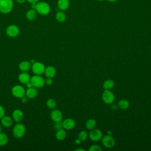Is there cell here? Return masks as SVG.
Wrapping results in <instances>:
<instances>
[{
  "label": "cell",
  "mask_w": 151,
  "mask_h": 151,
  "mask_svg": "<svg viewBox=\"0 0 151 151\" xmlns=\"http://www.w3.org/2000/svg\"><path fill=\"white\" fill-rule=\"evenodd\" d=\"M34 9L38 14L42 15H46L49 14L50 11V7L47 2H37L35 4Z\"/></svg>",
  "instance_id": "obj_1"
},
{
  "label": "cell",
  "mask_w": 151,
  "mask_h": 151,
  "mask_svg": "<svg viewBox=\"0 0 151 151\" xmlns=\"http://www.w3.org/2000/svg\"><path fill=\"white\" fill-rule=\"evenodd\" d=\"M12 0H0V12L2 14L9 13L13 8Z\"/></svg>",
  "instance_id": "obj_2"
},
{
  "label": "cell",
  "mask_w": 151,
  "mask_h": 151,
  "mask_svg": "<svg viewBox=\"0 0 151 151\" xmlns=\"http://www.w3.org/2000/svg\"><path fill=\"white\" fill-rule=\"evenodd\" d=\"M12 133L15 137L21 138L25 133V127L21 123L16 124L12 129Z\"/></svg>",
  "instance_id": "obj_3"
},
{
  "label": "cell",
  "mask_w": 151,
  "mask_h": 151,
  "mask_svg": "<svg viewBox=\"0 0 151 151\" xmlns=\"http://www.w3.org/2000/svg\"><path fill=\"white\" fill-rule=\"evenodd\" d=\"M30 81L32 86L35 88H41L45 83L44 78L40 75H35L32 76L30 79Z\"/></svg>",
  "instance_id": "obj_4"
},
{
  "label": "cell",
  "mask_w": 151,
  "mask_h": 151,
  "mask_svg": "<svg viewBox=\"0 0 151 151\" xmlns=\"http://www.w3.org/2000/svg\"><path fill=\"white\" fill-rule=\"evenodd\" d=\"M101 98L104 103L110 104H112L114 100V95L110 90H104L101 94Z\"/></svg>",
  "instance_id": "obj_5"
},
{
  "label": "cell",
  "mask_w": 151,
  "mask_h": 151,
  "mask_svg": "<svg viewBox=\"0 0 151 151\" xmlns=\"http://www.w3.org/2000/svg\"><path fill=\"white\" fill-rule=\"evenodd\" d=\"M32 71L35 75L41 76L44 73L45 65L40 62H35L31 66Z\"/></svg>",
  "instance_id": "obj_6"
},
{
  "label": "cell",
  "mask_w": 151,
  "mask_h": 151,
  "mask_svg": "<svg viewBox=\"0 0 151 151\" xmlns=\"http://www.w3.org/2000/svg\"><path fill=\"white\" fill-rule=\"evenodd\" d=\"M101 140L103 146L107 148H111L115 145L114 139L109 134L103 136Z\"/></svg>",
  "instance_id": "obj_7"
},
{
  "label": "cell",
  "mask_w": 151,
  "mask_h": 151,
  "mask_svg": "<svg viewBox=\"0 0 151 151\" xmlns=\"http://www.w3.org/2000/svg\"><path fill=\"white\" fill-rule=\"evenodd\" d=\"M12 94L17 98H21L25 94V90L24 87L20 85H16L12 88Z\"/></svg>",
  "instance_id": "obj_8"
},
{
  "label": "cell",
  "mask_w": 151,
  "mask_h": 151,
  "mask_svg": "<svg viewBox=\"0 0 151 151\" xmlns=\"http://www.w3.org/2000/svg\"><path fill=\"white\" fill-rule=\"evenodd\" d=\"M103 137V134L101 132L99 129H93L91 130L90 132L89 133V137L90 139L94 142L99 141Z\"/></svg>",
  "instance_id": "obj_9"
},
{
  "label": "cell",
  "mask_w": 151,
  "mask_h": 151,
  "mask_svg": "<svg viewBox=\"0 0 151 151\" xmlns=\"http://www.w3.org/2000/svg\"><path fill=\"white\" fill-rule=\"evenodd\" d=\"M19 33V28L15 25H9L6 29V34L10 37H15Z\"/></svg>",
  "instance_id": "obj_10"
},
{
  "label": "cell",
  "mask_w": 151,
  "mask_h": 151,
  "mask_svg": "<svg viewBox=\"0 0 151 151\" xmlns=\"http://www.w3.org/2000/svg\"><path fill=\"white\" fill-rule=\"evenodd\" d=\"M51 119L54 122H59L61 121L63 119V114L61 111L57 109H53L50 114Z\"/></svg>",
  "instance_id": "obj_11"
},
{
  "label": "cell",
  "mask_w": 151,
  "mask_h": 151,
  "mask_svg": "<svg viewBox=\"0 0 151 151\" xmlns=\"http://www.w3.org/2000/svg\"><path fill=\"white\" fill-rule=\"evenodd\" d=\"M76 126L75 121L71 118H67L64 120L63 122V126L64 129L71 130L73 129Z\"/></svg>",
  "instance_id": "obj_12"
},
{
  "label": "cell",
  "mask_w": 151,
  "mask_h": 151,
  "mask_svg": "<svg viewBox=\"0 0 151 151\" xmlns=\"http://www.w3.org/2000/svg\"><path fill=\"white\" fill-rule=\"evenodd\" d=\"M12 118L16 122H20L24 118V113L19 109H15L12 112Z\"/></svg>",
  "instance_id": "obj_13"
},
{
  "label": "cell",
  "mask_w": 151,
  "mask_h": 151,
  "mask_svg": "<svg viewBox=\"0 0 151 151\" xmlns=\"http://www.w3.org/2000/svg\"><path fill=\"white\" fill-rule=\"evenodd\" d=\"M25 94L28 99H34L38 95V90L37 88L34 87H31L28 88V89L25 91Z\"/></svg>",
  "instance_id": "obj_14"
},
{
  "label": "cell",
  "mask_w": 151,
  "mask_h": 151,
  "mask_svg": "<svg viewBox=\"0 0 151 151\" xmlns=\"http://www.w3.org/2000/svg\"><path fill=\"white\" fill-rule=\"evenodd\" d=\"M30 79L31 77L29 74L27 72L22 71L18 76V80L22 84H27L30 81Z\"/></svg>",
  "instance_id": "obj_15"
},
{
  "label": "cell",
  "mask_w": 151,
  "mask_h": 151,
  "mask_svg": "<svg viewBox=\"0 0 151 151\" xmlns=\"http://www.w3.org/2000/svg\"><path fill=\"white\" fill-rule=\"evenodd\" d=\"M44 74L47 77L53 78L56 74V70L52 66H48L45 68Z\"/></svg>",
  "instance_id": "obj_16"
},
{
  "label": "cell",
  "mask_w": 151,
  "mask_h": 151,
  "mask_svg": "<svg viewBox=\"0 0 151 151\" xmlns=\"http://www.w3.org/2000/svg\"><path fill=\"white\" fill-rule=\"evenodd\" d=\"M57 6L61 11H65L68 8L70 1L69 0H58Z\"/></svg>",
  "instance_id": "obj_17"
},
{
  "label": "cell",
  "mask_w": 151,
  "mask_h": 151,
  "mask_svg": "<svg viewBox=\"0 0 151 151\" xmlns=\"http://www.w3.org/2000/svg\"><path fill=\"white\" fill-rule=\"evenodd\" d=\"M31 68V65L29 62L28 61H21L19 64V68L21 71L27 72Z\"/></svg>",
  "instance_id": "obj_18"
},
{
  "label": "cell",
  "mask_w": 151,
  "mask_h": 151,
  "mask_svg": "<svg viewBox=\"0 0 151 151\" xmlns=\"http://www.w3.org/2000/svg\"><path fill=\"white\" fill-rule=\"evenodd\" d=\"M66 132L65 131L64 128H62L61 129L57 130V132L55 133V137L58 140H63L65 139L66 137Z\"/></svg>",
  "instance_id": "obj_19"
},
{
  "label": "cell",
  "mask_w": 151,
  "mask_h": 151,
  "mask_svg": "<svg viewBox=\"0 0 151 151\" xmlns=\"http://www.w3.org/2000/svg\"><path fill=\"white\" fill-rule=\"evenodd\" d=\"M2 124L6 127H9L12 124V119L9 116H4L1 118Z\"/></svg>",
  "instance_id": "obj_20"
},
{
  "label": "cell",
  "mask_w": 151,
  "mask_h": 151,
  "mask_svg": "<svg viewBox=\"0 0 151 151\" xmlns=\"http://www.w3.org/2000/svg\"><path fill=\"white\" fill-rule=\"evenodd\" d=\"M114 86V82L113 80L107 79L105 80L103 84V87L104 90H111Z\"/></svg>",
  "instance_id": "obj_21"
},
{
  "label": "cell",
  "mask_w": 151,
  "mask_h": 151,
  "mask_svg": "<svg viewBox=\"0 0 151 151\" xmlns=\"http://www.w3.org/2000/svg\"><path fill=\"white\" fill-rule=\"evenodd\" d=\"M117 105L119 108H120L122 110H126L130 106L129 101L126 99H122L119 101Z\"/></svg>",
  "instance_id": "obj_22"
},
{
  "label": "cell",
  "mask_w": 151,
  "mask_h": 151,
  "mask_svg": "<svg viewBox=\"0 0 151 151\" xmlns=\"http://www.w3.org/2000/svg\"><path fill=\"white\" fill-rule=\"evenodd\" d=\"M97 122L95 119H90L87 120L86 122V127L88 130H92L94 129L96 126Z\"/></svg>",
  "instance_id": "obj_23"
},
{
  "label": "cell",
  "mask_w": 151,
  "mask_h": 151,
  "mask_svg": "<svg viewBox=\"0 0 151 151\" xmlns=\"http://www.w3.org/2000/svg\"><path fill=\"white\" fill-rule=\"evenodd\" d=\"M36 17H37V11L34 9H29L26 13V17L29 21L34 20Z\"/></svg>",
  "instance_id": "obj_24"
},
{
  "label": "cell",
  "mask_w": 151,
  "mask_h": 151,
  "mask_svg": "<svg viewBox=\"0 0 151 151\" xmlns=\"http://www.w3.org/2000/svg\"><path fill=\"white\" fill-rule=\"evenodd\" d=\"M55 18L56 19L60 22H63L65 21L66 19V15L65 14L63 11H60L57 12L55 15Z\"/></svg>",
  "instance_id": "obj_25"
},
{
  "label": "cell",
  "mask_w": 151,
  "mask_h": 151,
  "mask_svg": "<svg viewBox=\"0 0 151 151\" xmlns=\"http://www.w3.org/2000/svg\"><path fill=\"white\" fill-rule=\"evenodd\" d=\"M8 142V136L2 132H0V146H5Z\"/></svg>",
  "instance_id": "obj_26"
},
{
  "label": "cell",
  "mask_w": 151,
  "mask_h": 151,
  "mask_svg": "<svg viewBox=\"0 0 151 151\" xmlns=\"http://www.w3.org/2000/svg\"><path fill=\"white\" fill-rule=\"evenodd\" d=\"M46 104L47 106V107L50 109H54L56 106H57V103H56V101L53 99H49L47 102H46Z\"/></svg>",
  "instance_id": "obj_27"
},
{
  "label": "cell",
  "mask_w": 151,
  "mask_h": 151,
  "mask_svg": "<svg viewBox=\"0 0 151 151\" xmlns=\"http://www.w3.org/2000/svg\"><path fill=\"white\" fill-rule=\"evenodd\" d=\"M88 137V134L87 132L85 130H83L80 132V133L78 134V138L81 141V142H84L85 141Z\"/></svg>",
  "instance_id": "obj_28"
},
{
  "label": "cell",
  "mask_w": 151,
  "mask_h": 151,
  "mask_svg": "<svg viewBox=\"0 0 151 151\" xmlns=\"http://www.w3.org/2000/svg\"><path fill=\"white\" fill-rule=\"evenodd\" d=\"M89 151H101L102 150V148L97 145H91L89 149H88Z\"/></svg>",
  "instance_id": "obj_29"
},
{
  "label": "cell",
  "mask_w": 151,
  "mask_h": 151,
  "mask_svg": "<svg viewBox=\"0 0 151 151\" xmlns=\"http://www.w3.org/2000/svg\"><path fill=\"white\" fill-rule=\"evenodd\" d=\"M54 129H56L57 130L63 128V122L59 121V122H55L54 124Z\"/></svg>",
  "instance_id": "obj_30"
},
{
  "label": "cell",
  "mask_w": 151,
  "mask_h": 151,
  "mask_svg": "<svg viewBox=\"0 0 151 151\" xmlns=\"http://www.w3.org/2000/svg\"><path fill=\"white\" fill-rule=\"evenodd\" d=\"M5 116V110L2 106H0V119Z\"/></svg>",
  "instance_id": "obj_31"
},
{
  "label": "cell",
  "mask_w": 151,
  "mask_h": 151,
  "mask_svg": "<svg viewBox=\"0 0 151 151\" xmlns=\"http://www.w3.org/2000/svg\"><path fill=\"white\" fill-rule=\"evenodd\" d=\"M45 83L47 85L51 86V85L52 84V83H53L52 80V78H48V77H47V78L45 80Z\"/></svg>",
  "instance_id": "obj_32"
},
{
  "label": "cell",
  "mask_w": 151,
  "mask_h": 151,
  "mask_svg": "<svg viewBox=\"0 0 151 151\" xmlns=\"http://www.w3.org/2000/svg\"><path fill=\"white\" fill-rule=\"evenodd\" d=\"M21 99V102H22V103H24H24H26L28 101V97H27V96L25 97V96H22Z\"/></svg>",
  "instance_id": "obj_33"
},
{
  "label": "cell",
  "mask_w": 151,
  "mask_h": 151,
  "mask_svg": "<svg viewBox=\"0 0 151 151\" xmlns=\"http://www.w3.org/2000/svg\"><path fill=\"white\" fill-rule=\"evenodd\" d=\"M28 2H29L30 4H36L38 2L39 0H27Z\"/></svg>",
  "instance_id": "obj_34"
},
{
  "label": "cell",
  "mask_w": 151,
  "mask_h": 151,
  "mask_svg": "<svg viewBox=\"0 0 151 151\" xmlns=\"http://www.w3.org/2000/svg\"><path fill=\"white\" fill-rule=\"evenodd\" d=\"M26 84V86L28 87V88H29V87H33L32 86V84H31V81H29V82H28L27 84Z\"/></svg>",
  "instance_id": "obj_35"
},
{
  "label": "cell",
  "mask_w": 151,
  "mask_h": 151,
  "mask_svg": "<svg viewBox=\"0 0 151 151\" xmlns=\"http://www.w3.org/2000/svg\"><path fill=\"white\" fill-rule=\"evenodd\" d=\"M118 107H119L118 105H116V104H113L112 106H111V109H112L113 110H117Z\"/></svg>",
  "instance_id": "obj_36"
},
{
  "label": "cell",
  "mask_w": 151,
  "mask_h": 151,
  "mask_svg": "<svg viewBox=\"0 0 151 151\" xmlns=\"http://www.w3.org/2000/svg\"><path fill=\"white\" fill-rule=\"evenodd\" d=\"M81 141L78 138H77V139H76V140H75V143H76V145H80V144L81 143Z\"/></svg>",
  "instance_id": "obj_37"
},
{
  "label": "cell",
  "mask_w": 151,
  "mask_h": 151,
  "mask_svg": "<svg viewBox=\"0 0 151 151\" xmlns=\"http://www.w3.org/2000/svg\"><path fill=\"white\" fill-rule=\"evenodd\" d=\"M18 3H20V4H22V3H24L27 0H16Z\"/></svg>",
  "instance_id": "obj_38"
},
{
  "label": "cell",
  "mask_w": 151,
  "mask_h": 151,
  "mask_svg": "<svg viewBox=\"0 0 151 151\" xmlns=\"http://www.w3.org/2000/svg\"><path fill=\"white\" fill-rule=\"evenodd\" d=\"M75 150L76 151H85V149H84L83 148H77Z\"/></svg>",
  "instance_id": "obj_39"
},
{
  "label": "cell",
  "mask_w": 151,
  "mask_h": 151,
  "mask_svg": "<svg viewBox=\"0 0 151 151\" xmlns=\"http://www.w3.org/2000/svg\"><path fill=\"white\" fill-rule=\"evenodd\" d=\"M109 2H111V3H113V2H116L117 0H107Z\"/></svg>",
  "instance_id": "obj_40"
},
{
  "label": "cell",
  "mask_w": 151,
  "mask_h": 151,
  "mask_svg": "<svg viewBox=\"0 0 151 151\" xmlns=\"http://www.w3.org/2000/svg\"><path fill=\"white\" fill-rule=\"evenodd\" d=\"M2 126H1V124H0V132L2 131Z\"/></svg>",
  "instance_id": "obj_41"
},
{
  "label": "cell",
  "mask_w": 151,
  "mask_h": 151,
  "mask_svg": "<svg viewBox=\"0 0 151 151\" xmlns=\"http://www.w3.org/2000/svg\"><path fill=\"white\" fill-rule=\"evenodd\" d=\"M97 1H104V0H97Z\"/></svg>",
  "instance_id": "obj_42"
}]
</instances>
